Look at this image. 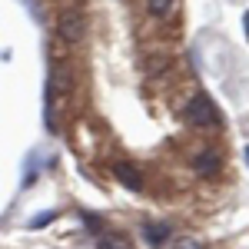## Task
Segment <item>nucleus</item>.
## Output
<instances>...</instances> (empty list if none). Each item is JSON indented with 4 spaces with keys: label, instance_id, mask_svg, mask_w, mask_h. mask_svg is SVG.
Masks as SVG:
<instances>
[{
    "label": "nucleus",
    "instance_id": "1",
    "mask_svg": "<svg viewBox=\"0 0 249 249\" xmlns=\"http://www.w3.org/2000/svg\"><path fill=\"white\" fill-rule=\"evenodd\" d=\"M57 34H60V40H67V43H80V40H87V14H83L80 7H67V10H60Z\"/></svg>",
    "mask_w": 249,
    "mask_h": 249
},
{
    "label": "nucleus",
    "instance_id": "2",
    "mask_svg": "<svg viewBox=\"0 0 249 249\" xmlns=\"http://www.w3.org/2000/svg\"><path fill=\"white\" fill-rule=\"evenodd\" d=\"M186 123L190 126H219V110L206 93H196L186 103Z\"/></svg>",
    "mask_w": 249,
    "mask_h": 249
},
{
    "label": "nucleus",
    "instance_id": "3",
    "mask_svg": "<svg viewBox=\"0 0 249 249\" xmlns=\"http://www.w3.org/2000/svg\"><path fill=\"white\" fill-rule=\"evenodd\" d=\"M113 176L126 186V190L140 193L143 190V176H140V170H136L133 163H126V160H120V163H113Z\"/></svg>",
    "mask_w": 249,
    "mask_h": 249
},
{
    "label": "nucleus",
    "instance_id": "4",
    "mask_svg": "<svg viewBox=\"0 0 249 249\" xmlns=\"http://www.w3.org/2000/svg\"><path fill=\"white\" fill-rule=\"evenodd\" d=\"M219 166H223V156L216 153V150H206V153L193 163V173L196 176H213V173H219Z\"/></svg>",
    "mask_w": 249,
    "mask_h": 249
},
{
    "label": "nucleus",
    "instance_id": "5",
    "mask_svg": "<svg viewBox=\"0 0 249 249\" xmlns=\"http://www.w3.org/2000/svg\"><path fill=\"white\" fill-rule=\"evenodd\" d=\"M143 236H146L150 246H163L166 236H170V226H166V223H146V226H143Z\"/></svg>",
    "mask_w": 249,
    "mask_h": 249
},
{
    "label": "nucleus",
    "instance_id": "6",
    "mask_svg": "<svg viewBox=\"0 0 249 249\" xmlns=\"http://www.w3.org/2000/svg\"><path fill=\"white\" fill-rule=\"evenodd\" d=\"M173 3H176V0H146V10H150L156 20H166L173 14Z\"/></svg>",
    "mask_w": 249,
    "mask_h": 249
},
{
    "label": "nucleus",
    "instance_id": "7",
    "mask_svg": "<svg viewBox=\"0 0 249 249\" xmlns=\"http://www.w3.org/2000/svg\"><path fill=\"white\" fill-rule=\"evenodd\" d=\"M96 249H130V243H126L123 236H113V232H100Z\"/></svg>",
    "mask_w": 249,
    "mask_h": 249
},
{
    "label": "nucleus",
    "instance_id": "8",
    "mask_svg": "<svg viewBox=\"0 0 249 249\" xmlns=\"http://www.w3.org/2000/svg\"><path fill=\"white\" fill-rule=\"evenodd\" d=\"M53 216H57L53 210H43V213H37V216L30 219V230H43V226H50V223H53Z\"/></svg>",
    "mask_w": 249,
    "mask_h": 249
},
{
    "label": "nucleus",
    "instance_id": "9",
    "mask_svg": "<svg viewBox=\"0 0 249 249\" xmlns=\"http://www.w3.org/2000/svg\"><path fill=\"white\" fill-rule=\"evenodd\" d=\"M173 249H206L199 239H193V236H186V239H176L173 243Z\"/></svg>",
    "mask_w": 249,
    "mask_h": 249
},
{
    "label": "nucleus",
    "instance_id": "10",
    "mask_svg": "<svg viewBox=\"0 0 249 249\" xmlns=\"http://www.w3.org/2000/svg\"><path fill=\"white\" fill-rule=\"evenodd\" d=\"M80 216H83V223H87L93 232H100V219H96V213H80Z\"/></svg>",
    "mask_w": 249,
    "mask_h": 249
},
{
    "label": "nucleus",
    "instance_id": "11",
    "mask_svg": "<svg viewBox=\"0 0 249 249\" xmlns=\"http://www.w3.org/2000/svg\"><path fill=\"white\" fill-rule=\"evenodd\" d=\"M246 156H249V150H246Z\"/></svg>",
    "mask_w": 249,
    "mask_h": 249
}]
</instances>
